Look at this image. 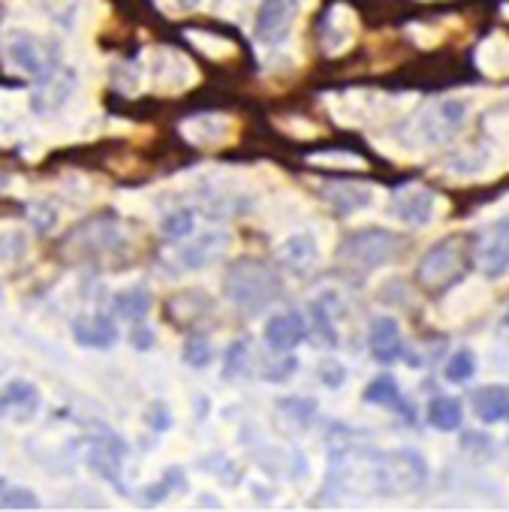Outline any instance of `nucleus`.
<instances>
[{
    "instance_id": "1",
    "label": "nucleus",
    "mask_w": 509,
    "mask_h": 512,
    "mask_svg": "<svg viewBox=\"0 0 509 512\" xmlns=\"http://www.w3.org/2000/svg\"><path fill=\"white\" fill-rule=\"evenodd\" d=\"M329 476L350 497H395L419 491L428 479V464L413 449H341L329 464Z\"/></svg>"
},
{
    "instance_id": "2",
    "label": "nucleus",
    "mask_w": 509,
    "mask_h": 512,
    "mask_svg": "<svg viewBox=\"0 0 509 512\" xmlns=\"http://www.w3.org/2000/svg\"><path fill=\"white\" fill-rule=\"evenodd\" d=\"M284 284L275 269H269L260 260H241L226 272L223 293L232 305L244 311H263L281 296Z\"/></svg>"
},
{
    "instance_id": "3",
    "label": "nucleus",
    "mask_w": 509,
    "mask_h": 512,
    "mask_svg": "<svg viewBox=\"0 0 509 512\" xmlns=\"http://www.w3.org/2000/svg\"><path fill=\"white\" fill-rule=\"evenodd\" d=\"M398 250H401L398 235H392L386 229H362V232H353V235L344 238L338 256L347 266L368 272V269H377V266L395 260Z\"/></svg>"
},
{
    "instance_id": "4",
    "label": "nucleus",
    "mask_w": 509,
    "mask_h": 512,
    "mask_svg": "<svg viewBox=\"0 0 509 512\" xmlns=\"http://www.w3.org/2000/svg\"><path fill=\"white\" fill-rule=\"evenodd\" d=\"M4 58L10 61V67L28 73V76H46L49 67H52V55L46 49V43L25 31V28H16V31H7L4 37Z\"/></svg>"
},
{
    "instance_id": "5",
    "label": "nucleus",
    "mask_w": 509,
    "mask_h": 512,
    "mask_svg": "<svg viewBox=\"0 0 509 512\" xmlns=\"http://www.w3.org/2000/svg\"><path fill=\"white\" fill-rule=\"evenodd\" d=\"M302 4L299 0H263L257 16V40L269 49H278L290 40Z\"/></svg>"
},
{
    "instance_id": "6",
    "label": "nucleus",
    "mask_w": 509,
    "mask_h": 512,
    "mask_svg": "<svg viewBox=\"0 0 509 512\" xmlns=\"http://www.w3.org/2000/svg\"><path fill=\"white\" fill-rule=\"evenodd\" d=\"M443 199L422 184H404L392 193V214L410 226H428L440 214Z\"/></svg>"
},
{
    "instance_id": "7",
    "label": "nucleus",
    "mask_w": 509,
    "mask_h": 512,
    "mask_svg": "<svg viewBox=\"0 0 509 512\" xmlns=\"http://www.w3.org/2000/svg\"><path fill=\"white\" fill-rule=\"evenodd\" d=\"M476 269L488 281L509 275V217L491 223L482 232V238L476 244Z\"/></svg>"
},
{
    "instance_id": "8",
    "label": "nucleus",
    "mask_w": 509,
    "mask_h": 512,
    "mask_svg": "<svg viewBox=\"0 0 509 512\" xmlns=\"http://www.w3.org/2000/svg\"><path fill=\"white\" fill-rule=\"evenodd\" d=\"M464 118H467V106L461 100L455 97L437 100L434 106H428L425 115H419V133L425 142L440 145V142H449L464 127Z\"/></svg>"
},
{
    "instance_id": "9",
    "label": "nucleus",
    "mask_w": 509,
    "mask_h": 512,
    "mask_svg": "<svg viewBox=\"0 0 509 512\" xmlns=\"http://www.w3.org/2000/svg\"><path fill=\"white\" fill-rule=\"evenodd\" d=\"M40 389L31 380H10L4 389H0V419L13 422V425H25L31 419H37L40 413Z\"/></svg>"
},
{
    "instance_id": "10",
    "label": "nucleus",
    "mask_w": 509,
    "mask_h": 512,
    "mask_svg": "<svg viewBox=\"0 0 509 512\" xmlns=\"http://www.w3.org/2000/svg\"><path fill=\"white\" fill-rule=\"evenodd\" d=\"M320 196L341 214H356L374 205V187L365 181H326L320 184Z\"/></svg>"
},
{
    "instance_id": "11",
    "label": "nucleus",
    "mask_w": 509,
    "mask_h": 512,
    "mask_svg": "<svg viewBox=\"0 0 509 512\" xmlns=\"http://www.w3.org/2000/svg\"><path fill=\"white\" fill-rule=\"evenodd\" d=\"M124 455H127V446H124L118 437L103 434V437H100L97 443H91V449H88V467H91L97 476H103L106 482H112V485L121 488V461H124Z\"/></svg>"
},
{
    "instance_id": "12",
    "label": "nucleus",
    "mask_w": 509,
    "mask_h": 512,
    "mask_svg": "<svg viewBox=\"0 0 509 512\" xmlns=\"http://www.w3.org/2000/svg\"><path fill=\"white\" fill-rule=\"evenodd\" d=\"M226 250H229V235L226 232H205V235H196L193 241H187L178 250V263H181V269L196 272V269L208 266L211 260H217V256L226 253Z\"/></svg>"
},
{
    "instance_id": "13",
    "label": "nucleus",
    "mask_w": 509,
    "mask_h": 512,
    "mask_svg": "<svg viewBox=\"0 0 509 512\" xmlns=\"http://www.w3.org/2000/svg\"><path fill=\"white\" fill-rule=\"evenodd\" d=\"M458 269V250H455V244H449V241H440V244H434L425 256H422V263H419V281L425 284V287H440V284H446L449 278H452V272Z\"/></svg>"
},
{
    "instance_id": "14",
    "label": "nucleus",
    "mask_w": 509,
    "mask_h": 512,
    "mask_svg": "<svg viewBox=\"0 0 509 512\" xmlns=\"http://www.w3.org/2000/svg\"><path fill=\"white\" fill-rule=\"evenodd\" d=\"M73 341L85 350H109L118 344V326L103 314L79 317L73 323Z\"/></svg>"
},
{
    "instance_id": "15",
    "label": "nucleus",
    "mask_w": 509,
    "mask_h": 512,
    "mask_svg": "<svg viewBox=\"0 0 509 512\" xmlns=\"http://www.w3.org/2000/svg\"><path fill=\"white\" fill-rule=\"evenodd\" d=\"M305 338H308V326H305L302 314H296V311L275 314L266 323V344L272 350H278V353H287V350L299 347Z\"/></svg>"
},
{
    "instance_id": "16",
    "label": "nucleus",
    "mask_w": 509,
    "mask_h": 512,
    "mask_svg": "<svg viewBox=\"0 0 509 512\" xmlns=\"http://www.w3.org/2000/svg\"><path fill=\"white\" fill-rule=\"evenodd\" d=\"M181 133L202 148H214V145H226L232 136V121L223 115H196L190 121L181 124Z\"/></svg>"
},
{
    "instance_id": "17",
    "label": "nucleus",
    "mask_w": 509,
    "mask_h": 512,
    "mask_svg": "<svg viewBox=\"0 0 509 512\" xmlns=\"http://www.w3.org/2000/svg\"><path fill=\"white\" fill-rule=\"evenodd\" d=\"M275 253H278V260H281L287 269H293V272L314 269L317 260H320V247H317L314 235H308V232H296V235L284 238V241L278 244Z\"/></svg>"
},
{
    "instance_id": "18",
    "label": "nucleus",
    "mask_w": 509,
    "mask_h": 512,
    "mask_svg": "<svg viewBox=\"0 0 509 512\" xmlns=\"http://www.w3.org/2000/svg\"><path fill=\"white\" fill-rule=\"evenodd\" d=\"M353 34H356V19L347 7H335L329 10L326 22H323V31H320V40H323V49L329 55H341L350 49L353 43Z\"/></svg>"
},
{
    "instance_id": "19",
    "label": "nucleus",
    "mask_w": 509,
    "mask_h": 512,
    "mask_svg": "<svg viewBox=\"0 0 509 512\" xmlns=\"http://www.w3.org/2000/svg\"><path fill=\"white\" fill-rule=\"evenodd\" d=\"M368 347L374 353V359L380 362H395L404 353V341H401V326L395 317H377L371 323L368 332Z\"/></svg>"
},
{
    "instance_id": "20",
    "label": "nucleus",
    "mask_w": 509,
    "mask_h": 512,
    "mask_svg": "<svg viewBox=\"0 0 509 512\" xmlns=\"http://www.w3.org/2000/svg\"><path fill=\"white\" fill-rule=\"evenodd\" d=\"M470 404H473V416L485 425L509 419V392L503 386H479L470 395Z\"/></svg>"
},
{
    "instance_id": "21",
    "label": "nucleus",
    "mask_w": 509,
    "mask_h": 512,
    "mask_svg": "<svg viewBox=\"0 0 509 512\" xmlns=\"http://www.w3.org/2000/svg\"><path fill=\"white\" fill-rule=\"evenodd\" d=\"M476 67L485 76H509V40L488 37L476 52Z\"/></svg>"
},
{
    "instance_id": "22",
    "label": "nucleus",
    "mask_w": 509,
    "mask_h": 512,
    "mask_svg": "<svg viewBox=\"0 0 509 512\" xmlns=\"http://www.w3.org/2000/svg\"><path fill=\"white\" fill-rule=\"evenodd\" d=\"M112 308L121 320H145L148 311H151V293L145 287H130V290H121L115 299H112Z\"/></svg>"
},
{
    "instance_id": "23",
    "label": "nucleus",
    "mask_w": 509,
    "mask_h": 512,
    "mask_svg": "<svg viewBox=\"0 0 509 512\" xmlns=\"http://www.w3.org/2000/svg\"><path fill=\"white\" fill-rule=\"evenodd\" d=\"M461 404L455 398H434L428 404V422L437 428V431H455L461 428Z\"/></svg>"
},
{
    "instance_id": "24",
    "label": "nucleus",
    "mask_w": 509,
    "mask_h": 512,
    "mask_svg": "<svg viewBox=\"0 0 509 512\" xmlns=\"http://www.w3.org/2000/svg\"><path fill=\"white\" fill-rule=\"evenodd\" d=\"M365 401H368V404H383V407H398V410H404V404H401V389H398V383H395L392 377H377V380H371V386L365 389Z\"/></svg>"
},
{
    "instance_id": "25",
    "label": "nucleus",
    "mask_w": 509,
    "mask_h": 512,
    "mask_svg": "<svg viewBox=\"0 0 509 512\" xmlns=\"http://www.w3.org/2000/svg\"><path fill=\"white\" fill-rule=\"evenodd\" d=\"M160 229L169 235V238H187L193 232V211L187 208H178V211H169L160 223Z\"/></svg>"
},
{
    "instance_id": "26",
    "label": "nucleus",
    "mask_w": 509,
    "mask_h": 512,
    "mask_svg": "<svg viewBox=\"0 0 509 512\" xmlns=\"http://www.w3.org/2000/svg\"><path fill=\"white\" fill-rule=\"evenodd\" d=\"M308 163H314V166H350V169L365 166V160L359 154H350V151H320V154H311Z\"/></svg>"
},
{
    "instance_id": "27",
    "label": "nucleus",
    "mask_w": 509,
    "mask_h": 512,
    "mask_svg": "<svg viewBox=\"0 0 509 512\" xmlns=\"http://www.w3.org/2000/svg\"><path fill=\"white\" fill-rule=\"evenodd\" d=\"M187 40H193L205 55H211V58H229L235 49H232V43H226V40H220V37H208V34H202V31H190L187 34Z\"/></svg>"
},
{
    "instance_id": "28",
    "label": "nucleus",
    "mask_w": 509,
    "mask_h": 512,
    "mask_svg": "<svg viewBox=\"0 0 509 512\" xmlns=\"http://www.w3.org/2000/svg\"><path fill=\"white\" fill-rule=\"evenodd\" d=\"M473 371H476V359H473L467 350H458V353L449 359V365H446V377H449L452 383H464V380H470V377H473Z\"/></svg>"
},
{
    "instance_id": "29",
    "label": "nucleus",
    "mask_w": 509,
    "mask_h": 512,
    "mask_svg": "<svg viewBox=\"0 0 509 512\" xmlns=\"http://www.w3.org/2000/svg\"><path fill=\"white\" fill-rule=\"evenodd\" d=\"M184 362L193 365V368H205L211 362V344L205 338H199V335L187 338V344H184Z\"/></svg>"
},
{
    "instance_id": "30",
    "label": "nucleus",
    "mask_w": 509,
    "mask_h": 512,
    "mask_svg": "<svg viewBox=\"0 0 509 512\" xmlns=\"http://www.w3.org/2000/svg\"><path fill=\"white\" fill-rule=\"evenodd\" d=\"M0 506L4 509H40V500L28 488H10V491H4V497H0Z\"/></svg>"
},
{
    "instance_id": "31",
    "label": "nucleus",
    "mask_w": 509,
    "mask_h": 512,
    "mask_svg": "<svg viewBox=\"0 0 509 512\" xmlns=\"http://www.w3.org/2000/svg\"><path fill=\"white\" fill-rule=\"evenodd\" d=\"M244 359H247V341H235L226 353V368H223V377L229 380L232 374H241L244 368Z\"/></svg>"
},
{
    "instance_id": "32",
    "label": "nucleus",
    "mask_w": 509,
    "mask_h": 512,
    "mask_svg": "<svg viewBox=\"0 0 509 512\" xmlns=\"http://www.w3.org/2000/svg\"><path fill=\"white\" fill-rule=\"evenodd\" d=\"M311 314H314V323H317V329H320L323 341H326V344H338V335H335V326H332V320H329L326 308H323L320 302H314V305H311Z\"/></svg>"
},
{
    "instance_id": "33",
    "label": "nucleus",
    "mask_w": 509,
    "mask_h": 512,
    "mask_svg": "<svg viewBox=\"0 0 509 512\" xmlns=\"http://www.w3.org/2000/svg\"><path fill=\"white\" fill-rule=\"evenodd\" d=\"M320 377H323V383H326L329 389H338V386L344 383V365L335 362V359H329V362L320 368Z\"/></svg>"
},
{
    "instance_id": "34",
    "label": "nucleus",
    "mask_w": 509,
    "mask_h": 512,
    "mask_svg": "<svg viewBox=\"0 0 509 512\" xmlns=\"http://www.w3.org/2000/svg\"><path fill=\"white\" fill-rule=\"evenodd\" d=\"M148 419H151L154 431H166V428H169V413L163 410V404H154V407H151V416H148Z\"/></svg>"
},
{
    "instance_id": "35",
    "label": "nucleus",
    "mask_w": 509,
    "mask_h": 512,
    "mask_svg": "<svg viewBox=\"0 0 509 512\" xmlns=\"http://www.w3.org/2000/svg\"><path fill=\"white\" fill-rule=\"evenodd\" d=\"M133 344H136V347H142V350H145V347H151V332H148V329H136Z\"/></svg>"
},
{
    "instance_id": "36",
    "label": "nucleus",
    "mask_w": 509,
    "mask_h": 512,
    "mask_svg": "<svg viewBox=\"0 0 509 512\" xmlns=\"http://www.w3.org/2000/svg\"><path fill=\"white\" fill-rule=\"evenodd\" d=\"M172 4H175V10L187 13V10H196L199 7V0H172Z\"/></svg>"
},
{
    "instance_id": "37",
    "label": "nucleus",
    "mask_w": 509,
    "mask_h": 512,
    "mask_svg": "<svg viewBox=\"0 0 509 512\" xmlns=\"http://www.w3.org/2000/svg\"><path fill=\"white\" fill-rule=\"evenodd\" d=\"M503 326H506V329H509V314H506V317H503Z\"/></svg>"
},
{
    "instance_id": "38",
    "label": "nucleus",
    "mask_w": 509,
    "mask_h": 512,
    "mask_svg": "<svg viewBox=\"0 0 509 512\" xmlns=\"http://www.w3.org/2000/svg\"><path fill=\"white\" fill-rule=\"evenodd\" d=\"M0 488H4V482H0Z\"/></svg>"
}]
</instances>
